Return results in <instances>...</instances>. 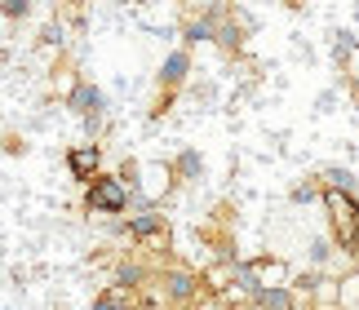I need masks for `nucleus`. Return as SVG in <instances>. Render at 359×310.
Returning <instances> with one entry per match:
<instances>
[{
	"label": "nucleus",
	"mask_w": 359,
	"mask_h": 310,
	"mask_svg": "<svg viewBox=\"0 0 359 310\" xmlns=\"http://www.w3.org/2000/svg\"><path fill=\"white\" fill-rule=\"evenodd\" d=\"M85 208L89 213H107V217H116L129 208V191H124V182L120 177H93L89 182V191H85Z\"/></svg>",
	"instance_id": "nucleus-2"
},
{
	"label": "nucleus",
	"mask_w": 359,
	"mask_h": 310,
	"mask_svg": "<svg viewBox=\"0 0 359 310\" xmlns=\"http://www.w3.org/2000/svg\"><path fill=\"white\" fill-rule=\"evenodd\" d=\"M120 310H129V306H120Z\"/></svg>",
	"instance_id": "nucleus-22"
},
{
	"label": "nucleus",
	"mask_w": 359,
	"mask_h": 310,
	"mask_svg": "<svg viewBox=\"0 0 359 310\" xmlns=\"http://www.w3.org/2000/svg\"><path fill=\"white\" fill-rule=\"evenodd\" d=\"M315 195H320V187H311V182L306 187H293V204H311Z\"/></svg>",
	"instance_id": "nucleus-20"
},
{
	"label": "nucleus",
	"mask_w": 359,
	"mask_h": 310,
	"mask_svg": "<svg viewBox=\"0 0 359 310\" xmlns=\"http://www.w3.org/2000/svg\"><path fill=\"white\" fill-rule=\"evenodd\" d=\"M0 13H5V18H27V13H32V0H5V5H0Z\"/></svg>",
	"instance_id": "nucleus-17"
},
{
	"label": "nucleus",
	"mask_w": 359,
	"mask_h": 310,
	"mask_svg": "<svg viewBox=\"0 0 359 310\" xmlns=\"http://www.w3.org/2000/svg\"><path fill=\"white\" fill-rule=\"evenodd\" d=\"M328 252H333V248H328V239H315V244H311V262H315V266H324V262H328Z\"/></svg>",
	"instance_id": "nucleus-19"
},
{
	"label": "nucleus",
	"mask_w": 359,
	"mask_h": 310,
	"mask_svg": "<svg viewBox=\"0 0 359 310\" xmlns=\"http://www.w3.org/2000/svg\"><path fill=\"white\" fill-rule=\"evenodd\" d=\"M328 208H333L341 248L359 257V200H355V195H333V191H328Z\"/></svg>",
	"instance_id": "nucleus-3"
},
{
	"label": "nucleus",
	"mask_w": 359,
	"mask_h": 310,
	"mask_svg": "<svg viewBox=\"0 0 359 310\" xmlns=\"http://www.w3.org/2000/svg\"><path fill=\"white\" fill-rule=\"evenodd\" d=\"M236 288L240 292H248V297H257V275H253V266H244V262H236Z\"/></svg>",
	"instance_id": "nucleus-13"
},
{
	"label": "nucleus",
	"mask_w": 359,
	"mask_h": 310,
	"mask_svg": "<svg viewBox=\"0 0 359 310\" xmlns=\"http://www.w3.org/2000/svg\"><path fill=\"white\" fill-rule=\"evenodd\" d=\"M129 235L133 239H156V235H164V213H137L129 222Z\"/></svg>",
	"instance_id": "nucleus-8"
},
{
	"label": "nucleus",
	"mask_w": 359,
	"mask_h": 310,
	"mask_svg": "<svg viewBox=\"0 0 359 310\" xmlns=\"http://www.w3.org/2000/svg\"><path fill=\"white\" fill-rule=\"evenodd\" d=\"M67 107H72L76 116L85 120V133H89V137H98V133H102V120H107V93L98 89V84L76 80V84H72V93H67Z\"/></svg>",
	"instance_id": "nucleus-1"
},
{
	"label": "nucleus",
	"mask_w": 359,
	"mask_h": 310,
	"mask_svg": "<svg viewBox=\"0 0 359 310\" xmlns=\"http://www.w3.org/2000/svg\"><path fill=\"white\" fill-rule=\"evenodd\" d=\"M187 72H191V53H187V49H177V53H169V58H164V72H160V80L169 84V89H177V84L187 80Z\"/></svg>",
	"instance_id": "nucleus-5"
},
{
	"label": "nucleus",
	"mask_w": 359,
	"mask_h": 310,
	"mask_svg": "<svg viewBox=\"0 0 359 310\" xmlns=\"http://www.w3.org/2000/svg\"><path fill=\"white\" fill-rule=\"evenodd\" d=\"M253 302H257L262 310H293V292H288V288H280V284H271V288L262 284Z\"/></svg>",
	"instance_id": "nucleus-7"
},
{
	"label": "nucleus",
	"mask_w": 359,
	"mask_h": 310,
	"mask_svg": "<svg viewBox=\"0 0 359 310\" xmlns=\"http://www.w3.org/2000/svg\"><path fill=\"white\" fill-rule=\"evenodd\" d=\"M177 173H182L187 182H200V177H204V160H200V151H182V155H177Z\"/></svg>",
	"instance_id": "nucleus-9"
},
{
	"label": "nucleus",
	"mask_w": 359,
	"mask_h": 310,
	"mask_svg": "<svg viewBox=\"0 0 359 310\" xmlns=\"http://www.w3.org/2000/svg\"><path fill=\"white\" fill-rule=\"evenodd\" d=\"M120 306H124V302H120V292H116V288H111V292H102V297L93 302V310H120Z\"/></svg>",
	"instance_id": "nucleus-18"
},
{
	"label": "nucleus",
	"mask_w": 359,
	"mask_h": 310,
	"mask_svg": "<svg viewBox=\"0 0 359 310\" xmlns=\"http://www.w3.org/2000/svg\"><path fill=\"white\" fill-rule=\"evenodd\" d=\"M40 45L62 49V45H67V27H62V22H45V32H40Z\"/></svg>",
	"instance_id": "nucleus-16"
},
{
	"label": "nucleus",
	"mask_w": 359,
	"mask_h": 310,
	"mask_svg": "<svg viewBox=\"0 0 359 310\" xmlns=\"http://www.w3.org/2000/svg\"><path fill=\"white\" fill-rule=\"evenodd\" d=\"M164 292H169L173 302H191V297H196V275L169 271V275H164Z\"/></svg>",
	"instance_id": "nucleus-6"
},
{
	"label": "nucleus",
	"mask_w": 359,
	"mask_h": 310,
	"mask_svg": "<svg viewBox=\"0 0 359 310\" xmlns=\"http://www.w3.org/2000/svg\"><path fill=\"white\" fill-rule=\"evenodd\" d=\"M248 310H262V306H257V302H253V306H248Z\"/></svg>",
	"instance_id": "nucleus-21"
},
{
	"label": "nucleus",
	"mask_w": 359,
	"mask_h": 310,
	"mask_svg": "<svg viewBox=\"0 0 359 310\" xmlns=\"http://www.w3.org/2000/svg\"><path fill=\"white\" fill-rule=\"evenodd\" d=\"M98 164H102V151L93 147V142L67 151V168H72V177H76V182H85V187H89L93 177H98Z\"/></svg>",
	"instance_id": "nucleus-4"
},
{
	"label": "nucleus",
	"mask_w": 359,
	"mask_h": 310,
	"mask_svg": "<svg viewBox=\"0 0 359 310\" xmlns=\"http://www.w3.org/2000/svg\"><path fill=\"white\" fill-rule=\"evenodd\" d=\"M137 284H142V266L124 262L120 271H116V292H120V288H137Z\"/></svg>",
	"instance_id": "nucleus-14"
},
{
	"label": "nucleus",
	"mask_w": 359,
	"mask_h": 310,
	"mask_svg": "<svg viewBox=\"0 0 359 310\" xmlns=\"http://www.w3.org/2000/svg\"><path fill=\"white\" fill-rule=\"evenodd\" d=\"M328 187H333V195H355V173L351 168H328Z\"/></svg>",
	"instance_id": "nucleus-12"
},
{
	"label": "nucleus",
	"mask_w": 359,
	"mask_h": 310,
	"mask_svg": "<svg viewBox=\"0 0 359 310\" xmlns=\"http://www.w3.org/2000/svg\"><path fill=\"white\" fill-rule=\"evenodd\" d=\"M213 40L222 49H240V27L236 22H222V27H213Z\"/></svg>",
	"instance_id": "nucleus-15"
},
{
	"label": "nucleus",
	"mask_w": 359,
	"mask_h": 310,
	"mask_svg": "<svg viewBox=\"0 0 359 310\" xmlns=\"http://www.w3.org/2000/svg\"><path fill=\"white\" fill-rule=\"evenodd\" d=\"M355 49H359V36H355V32H337V40H333V58H337L341 67L355 58Z\"/></svg>",
	"instance_id": "nucleus-10"
},
{
	"label": "nucleus",
	"mask_w": 359,
	"mask_h": 310,
	"mask_svg": "<svg viewBox=\"0 0 359 310\" xmlns=\"http://www.w3.org/2000/svg\"><path fill=\"white\" fill-rule=\"evenodd\" d=\"M182 36H187V45H209V40H213V22L209 18H196V22L182 27Z\"/></svg>",
	"instance_id": "nucleus-11"
}]
</instances>
